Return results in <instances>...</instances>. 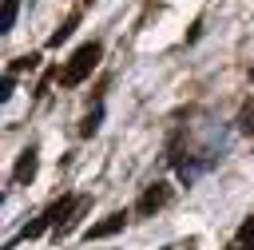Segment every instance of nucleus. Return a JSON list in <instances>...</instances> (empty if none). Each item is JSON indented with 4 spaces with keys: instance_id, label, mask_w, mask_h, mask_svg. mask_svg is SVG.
<instances>
[{
    "instance_id": "obj_7",
    "label": "nucleus",
    "mask_w": 254,
    "mask_h": 250,
    "mask_svg": "<svg viewBox=\"0 0 254 250\" xmlns=\"http://www.w3.org/2000/svg\"><path fill=\"white\" fill-rule=\"evenodd\" d=\"M16 12H20V0H4L0 4V32H12L16 28Z\"/></svg>"
},
{
    "instance_id": "obj_5",
    "label": "nucleus",
    "mask_w": 254,
    "mask_h": 250,
    "mask_svg": "<svg viewBox=\"0 0 254 250\" xmlns=\"http://www.w3.org/2000/svg\"><path fill=\"white\" fill-rule=\"evenodd\" d=\"M36 155H40L36 147L20 151V159H16V171H12V183H16V187H24V183H32V179H36V163H40Z\"/></svg>"
},
{
    "instance_id": "obj_3",
    "label": "nucleus",
    "mask_w": 254,
    "mask_h": 250,
    "mask_svg": "<svg viewBox=\"0 0 254 250\" xmlns=\"http://www.w3.org/2000/svg\"><path fill=\"white\" fill-rule=\"evenodd\" d=\"M167 198H171V187H167V183H151V187L139 194V202H135V214L151 218L155 210H163V206H167Z\"/></svg>"
},
{
    "instance_id": "obj_6",
    "label": "nucleus",
    "mask_w": 254,
    "mask_h": 250,
    "mask_svg": "<svg viewBox=\"0 0 254 250\" xmlns=\"http://www.w3.org/2000/svg\"><path fill=\"white\" fill-rule=\"evenodd\" d=\"M75 24H79V12H71V16H67V20H64V24H60L52 36H48V48H60V44H64V40L75 32Z\"/></svg>"
},
{
    "instance_id": "obj_8",
    "label": "nucleus",
    "mask_w": 254,
    "mask_h": 250,
    "mask_svg": "<svg viewBox=\"0 0 254 250\" xmlns=\"http://www.w3.org/2000/svg\"><path fill=\"white\" fill-rule=\"evenodd\" d=\"M99 119H103V103H95V107L83 115V123H79V135H95V131H99Z\"/></svg>"
},
{
    "instance_id": "obj_2",
    "label": "nucleus",
    "mask_w": 254,
    "mask_h": 250,
    "mask_svg": "<svg viewBox=\"0 0 254 250\" xmlns=\"http://www.w3.org/2000/svg\"><path fill=\"white\" fill-rule=\"evenodd\" d=\"M75 206H79V198H75V194H64V198H56V202H52V206H48L40 218H32V222L20 230V242H28V238H40V234H44V230H52V226H64V222L71 218V210H75Z\"/></svg>"
},
{
    "instance_id": "obj_10",
    "label": "nucleus",
    "mask_w": 254,
    "mask_h": 250,
    "mask_svg": "<svg viewBox=\"0 0 254 250\" xmlns=\"http://www.w3.org/2000/svg\"><path fill=\"white\" fill-rule=\"evenodd\" d=\"M36 63H40V56H36V52H32V56H20V60L12 63V75H16V71H28V67H36Z\"/></svg>"
},
{
    "instance_id": "obj_12",
    "label": "nucleus",
    "mask_w": 254,
    "mask_h": 250,
    "mask_svg": "<svg viewBox=\"0 0 254 250\" xmlns=\"http://www.w3.org/2000/svg\"><path fill=\"white\" fill-rule=\"evenodd\" d=\"M250 83H254V67H250Z\"/></svg>"
},
{
    "instance_id": "obj_1",
    "label": "nucleus",
    "mask_w": 254,
    "mask_h": 250,
    "mask_svg": "<svg viewBox=\"0 0 254 250\" xmlns=\"http://www.w3.org/2000/svg\"><path fill=\"white\" fill-rule=\"evenodd\" d=\"M99 56H103V44H99V40H87V44H79V48L71 52V60L64 63V71H60V83H64V87H79V83H83V79L95 71Z\"/></svg>"
},
{
    "instance_id": "obj_11",
    "label": "nucleus",
    "mask_w": 254,
    "mask_h": 250,
    "mask_svg": "<svg viewBox=\"0 0 254 250\" xmlns=\"http://www.w3.org/2000/svg\"><path fill=\"white\" fill-rule=\"evenodd\" d=\"M12 87H16V79H12V71H8V75H4V83H0V99H4V103L12 99Z\"/></svg>"
},
{
    "instance_id": "obj_9",
    "label": "nucleus",
    "mask_w": 254,
    "mask_h": 250,
    "mask_svg": "<svg viewBox=\"0 0 254 250\" xmlns=\"http://www.w3.org/2000/svg\"><path fill=\"white\" fill-rule=\"evenodd\" d=\"M238 131L254 135V99H246V103H242V111H238Z\"/></svg>"
},
{
    "instance_id": "obj_4",
    "label": "nucleus",
    "mask_w": 254,
    "mask_h": 250,
    "mask_svg": "<svg viewBox=\"0 0 254 250\" xmlns=\"http://www.w3.org/2000/svg\"><path fill=\"white\" fill-rule=\"evenodd\" d=\"M123 222H127V210H115V214H107L103 222L87 226V230H83V238H87V242H95V238H111L115 230H123Z\"/></svg>"
}]
</instances>
